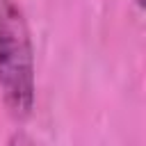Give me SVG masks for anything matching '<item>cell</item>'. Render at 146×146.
Returning <instances> with one entry per match:
<instances>
[{
	"mask_svg": "<svg viewBox=\"0 0 146 146\" xmlns=\"http://www.w3.org/2000/svg\"><path fill=\"white\" fill-rule=\"evenodd\" d=\"M0 96L11 119H30L36 96L34 46L16 0H0Z\"/></svg>",
	"mask_w": 146,
	"mask_h": 146,
	"instance_id": "1",
	"label": "cell"
},
{
	"mask_svg": "<svg viewBox=\"0 0 146 146\" xmlns=\"http://www.w3.org/2000/svg\"><path fill=\"white\" fill-rule=\"evenodd\" d=\"M7 146H34V141L25 135V132H14L11 137H9V141H7Z\"/></svg>",
	"mask_w": 146,
	"mask_h": 146,
	"instance_id": "2",
	"label": "cell"
},
{
	"mask_svg": "<svg viewBox=\"0 0 146 146\" xmlns=\"http://www.w3.org/2000/svg\"><path fill=\"white\" fill-rule=\"evenodd\" d=\"M135 2H137V5H139V7H144V0H135Z\"/></svg>",
	"mask_w": 146,
	"mask_h": 146,
	"instance_id": "3",
	"label": "cell"
}]
</instances>
